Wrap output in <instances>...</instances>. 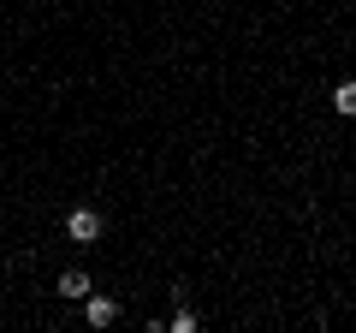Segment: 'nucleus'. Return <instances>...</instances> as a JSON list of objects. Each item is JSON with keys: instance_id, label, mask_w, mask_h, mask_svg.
<instances>
[{"instance_id": "f257e3e1", "label": "nucleus", "mask_w": 356, "mask_h": 333, "mask_svg": "<svg viewBox=\"0 0 356 333\" xmlns=\"http://www.w3.org/2000/svg\"><path fill=\"white\" fill-rule=\"evenodd\" d=\"M102 232H107V220H102V208H72V215H65V238H72V244H83V250H89V244H95V238H102Z\"/></svg>"}, {"instance_id": "f03ea898", "label": "nucleus", "mask_w": 356, "mask_h": 333, "mask_svg": "<svg viewBox=\"0 0 356 333\" xmlns=\"http://www.w3.org/2000/svg\"><path fill=\"white\" fill-rule=\"evenodd\" d=\"M83 321H89L95 333L113 327V321H119V304H113V297H102V292H89V297H83Z\"/></svg>"}, {"instance_id": "7ed1b4c3", "label": "nucleus", "mask_w": 356, "mask_h": 333, "mask_svg": "<svg viewBox=\"0 0 356 333\" xmlns=\"http://www.w3.org/2000/svg\"><path fill=\"white\" fill-rule=\"evenodd\" d=\"M54 292H60V297H72V304H83V297L95 292V280H89L83 268H65V274H60V286H54Z\"/></svg>"}, {"instance_id": "20e7f679", "label": "nucleus", "mask_w": 356, "mask_h": 333, "mask_svg": "<svg viewBox=\"0 0 356 333\" xmlns=\"http://www.w3.org/2000/svg\"><path fill=\"white\" fill-rule=\"evenodd\" d=\"M332 114H339V119H356V77H344L339 90H332Z\"/></svg>"}, {"instance_id": "39448f33", "label": "nucleus", "mask_w": 356, "mask_h": 333, "mask_svg": "<svg viewBox=\"0 0 356 333\" xmlns=\"http://www.w3.org/2000/svg\"><path fill=\"white\" fill-rule=\"evenodd\" d=\"M166 327H172V333H196V309L184 304V297H178V309L166 316Z\"/></svg>"}]
</instances>
